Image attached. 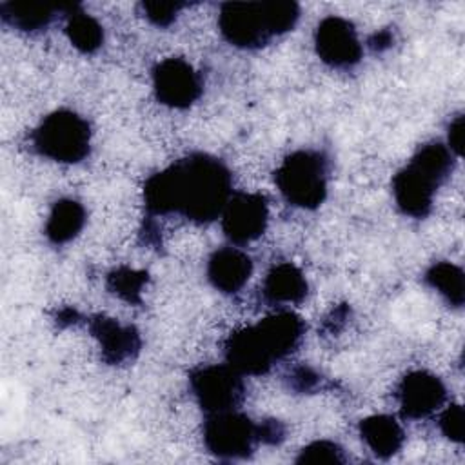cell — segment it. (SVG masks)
<instances>
[{
    "instance_id": "14",
    "label": "cell",
    "mask_w": 465,
    "mask_h": 465,
    "mask_svg": "<svg viewBox=\"0 0 465 465\" xmlns=\"http://www.w3.org/2000/svg\"><path fill=\"white\" fill-rule=\"evenodd\" d=\"M252 272V260L236 247H223L211 254L207 278L214 289L225 294L238 292Z\"/></svg>"
},
{
    "instance_id": "6",
    "label": "cell",
    "mask_w": 465,
    "mask_h": 465,
    "mask_svg": "<svg viewBox=\"0 0 465 465\" xmlns=\"http://www.w3.org/2000/svg\"><path fill=\"white\" fill-rule=\"evenodd\" d=\"M202 434L207 450L222 460H243L258 441L256 423L236 409L207 414Z\"/></svg>"
},
{
    "instance_id": "20",
    "label": "cell",
    "mask_w": 465,
    "mask_h": 465,
    "mask_svg": "<svg viewBox=\"0 0 465 465\" xmlns=\"http://www.w3.org/2000/svg\"><path fill=\"white\" fill-rule=\"evenodd\" d=\"M67 15V24H65V33L71 40V44L80 51V53H94L100 49L104 42V29L98 24L96 18L91 15L84 13L78 4H71Z\"/></svg>"
},
{
    "instance_id": "8",
    "label": "cell",
    "mask_w": 465,
    "mask_h": 465,
    "mask_svg": "<svg viewBox=\"0 0 465 465\" xmlns=\"http://www.w3.org/2000/svg\"><path fill=\"white\" fill-rule=\"evenodd\" d=\"M269 222L267 198L260 193H236L222 211V229L229 242L245 245L258 240Z\"/></svg>"
},
{
    "instance_id": "11",
    "label": "cell",
    "mask_w": 465,
    "mask_h": 465,
    "mask_svg": "<svg viewBox=\"0 0 465 465\" xmlns=\"http://www.w3.org/2000/svg\"><path fill=\"white\" fill-rule=\"evenodd\" d=\"M447 391L443 381L427 371L409 372L398 387L400 411L405 418L412 420L432 414L443 405Z\"/></svg>"
},
{
    "instance_id": "25",
    "label": "cell",
    "mask_w": 465,
    "mask_h": 465,
    "mask_svg": "<svg viewBox=\"0 0 465 465\" xmlns=\"http://www.w3.org/2000/svg\"><path fill=\"white\" fill-rule=\"evenodd\" d=\"M440 429L445 438L450 441L461 443L463 441V409L458 403L449 405L441 418H440Z\"/></svg>"
},
{
    "instance_id": "28",
    "label": "cell",
    "mask_w": 465,
    "mask_h": 465,
    "mask_svg": "<svg viewBox=\"0 0 465 465\" xmlns=\"http://www.w3.org/2000/svg\"><path fill=\"white\" fill-rule=\"evenodd\" d=\"M463 129H465V118L460 114L456 116L449 125V151L456 156L463 151Z\"/></svg>"
},
{
    "instance_id": "17",
    "label": "cell",
    "mask_w": 465,
    "mask_h": 465,
    "mask_svg": "<svg viewBox=\"0 0 465 465\" xmlns=\"http://www.w3.org/2000/svg\"><path fill=\"white\" fill-rule=\"evenodd\" d=\"M360 436L367 447L381 460L394 456L403 441L405 434L401 425L387 414H374L360 421Z\"/></svg>"
},
{
    "instance_id": "23",
    "label": "cell",
    "mask_w": 465,
    "mask_h": 465,
    "mask_svg": "<svg viewBox=\"0 0 465 465\" xmlns=\"http://www.w3.org/2000/svg\"><path fill=\"white\" fill-rule=\"evenodd\" d=\"M345 461H347V458H345L343 449L331 440H316V441L305 445L296 458V463H314V465H318V463L338 465V463H345Z\"/></svg>"
},
{
    "instance_id": "29",
    "label": "cell",
    "mask_w": 465,
    "mask_h": 465,
    "mask_svg": "<svg viewBox=\"0 0 465 465\" xmlns=\"http://www.w3.org/2000/svg\"><path fill=\"white\" fill-rule=\"evenodd\" d=\"M367 44H369V47H371L372 51H383V49L391 47V44H392V33L387 31V29L376 31V33L369 38Z\"/></svg>"
},
{
    "instance_id": "19",
    "label": "cell",
    "mask_w": 465,
    "mask_h": 465,
    "mask_svg": "<svg viewBox=\"0 0 465 465\" xmlns=\"http://www.w3.org/2000/svg\"><path fill=\"white\" fill-rule=\"evenodd\" d=\"M67 4H44V2H4L0 13L4 22L20 31L44 29L56 11H65Z\"/></svg>"
},
{
    "instance_id": "1",
    "label": "cell",
    "mask_w": 465,
    "mask_h": 465,
    "mask_svg": "<svg viewBox=\"0 0 465 465\" xmlns=\"http://www.w3.org/2000/svg\"><path fill=\"white\" fill-rule=\"evenodd\" d=\"M231 194L232 174L229 167L203 153L176 160L149 176L143 185V203L149 216L178 213L198 225L222 216Z\"/></svg>"
},
{
    "instance_id": "10",
    "label": "cell",
    "mask_w": 465,
    "mask_h": 465,
    "mask_svg": "<svg viewBox=\"0 0 465 465\" xmlns=\"http://www.w3.org/2000/svg\"><path fill=\"white\" fill-rule=\"evenodd\" d=\"M314 45L320 60L336 69L352 67L361 58V44L356 29L341 16H327L318 24Z\"/></svg>"
},
{
    "instance_id": "26",
    "label": "cell",
    "mask_w": 465,
    "mask_h": 465,
    "mask_svg": "<svg viewBox=\"0 0 465 465\" xmlns=\"http://www.w3.org/2000/svg\"><path fill=\"white\" fill-rule=\"evenodd\" d=\"M320 380L322 378L311 367L300 365L291 372L289 385L298 392H311L320 385Z\"/></svg>"
},
{
    "instance_id": "13",
    "label": "cell",
    "mask_w": 465,
    "mask_h": 465,
    "mask_svg": "<svg viewBox=\"0 0 465 465\" xmlns=\"http://www.w3.org/2000/svg\"><path fill=\"white\" fill-rule=\"evenodd\" d=\"M223 349L227 365H231L240 374L262 376L269 372L274 363V358L269 354L254 325L229 334Z\"/></svg>"
},
{
    "instance_id": "16",
    "label": "cell",
    "mask_w": 465,
    "mask_h": 465,
    "mask_svg": "<svg viewBox=\"0 0 465 465\" xmlns=\"http://www.w3.org/2000/svg\"><path fill=\"white\" fill-rule=\"evenodd\" d=\"M262 292L272 305L300 303L307 296V280L296 265L283 262L269 271Z\"/></svg>"
},
{
    "instance_id": "18",
    "label": "cell",
    "mask_w": 465,
    "mask_h": 465,
    "mask_svg": "<svg viewBox=\"0 0 465 465\" xmlns=\"http://www.w3.org/2000/svg\"><path fill=\"white\" fill-rule=\"evenodd\" d=\"M85 223V209L80 202L71 198H62L54 202L47 223L45 236L51 243L62 245L78 236Z\"/></svg>"
},
{
    "instance_id": "5",
    "label": "cell",
    "mask_w": 465,
    "mask_h": 465,
    "mask_svg": "<svg viewBox=\"0 0 465 465\" xmlns=\"http://www.w3.org/2000/svg\"><path fill=\"white\" fill-rule=\"evenodd\" d=\"M35 151L53 162L78 163L91 149V127L87 120L69 109L47 114L31 133Z\"/></svg>"
},
{
    "instance_id": "4",
    "label": "cell",
    "mask_w": 465,
    "mask_h": 465,
    "mask_svg": "<svg viewBox=\"0 0 465 465\" xmlns=\"http://www.w3.org/2000/svg\"><path fill=\"white\" fill-rule=\"evenodd\" d=\"M282 196L294 207L316 209L327 196V158L320 151H296L274 173Z\"/></svg>"
},
{
    "instance_id": "12",
    "label": "cell",
    "mask_w": 465,
    "mask_h": 465,
    "mask_svg": "<svg viewBox=\"0 0 465 465\" xmlns=\"http://www.w3.org/2000/svg\"><path fill=\"white\" fill-rule=\"evenodd\" d=\"M91 334L98 340L102 360L109 365L133 361L140 349L142 338L133 325H122L107 316H94L89 323Z\"/></svg>"
},
{
    "instance_id": "30",
    "label": "cell",
    "mask_w": 465,
    "mask_h": 465,
    "mask_svg": "<svg viewBox=\"0 0 465 465\" xmlns=\"http://www.w3.org/2000/svg\"><path fill=\"white\" fill-rule=\"evenodd\" d=\"M142 238H145V243L153 245V247H162V240L158 234V227L154 222H147L143 231H142Z\"/></svg>"
},
{
    "instance_id": "27",
    "label": "cell",
    "mask_w": 465,
    "mask_h": 465,
    "mask_svg": "<svg viewBox=\"0 0 465 465\" xmlns=\"http://www.w3.org/2000/svg\"><path fill=\"white\" fill-rule=\"evenodd\" d=\"M258 441L267 445H278L285 438V425L280 420H263L256 425Z\"/></svg>"
},
{
    "instance_id": "3",
    "label": "cell",
    "mask_w": 465,
    "mask_h": 465,
    "mask_svg": "<svg viewBox=\"0 0 465 465\" xmlns=\"http://www.w3.org/2000/svg\"><path fill=\"white\" fill-rule=\"evenodd\" d=\"M452 163L447 145L440 142L421 145L392 178V194L400 211L412 218H425L432 209L434 193L449 178Z\"/></svg>"
},
{
    "instance_id": "24",
    "label": "cell",
    "mask_w": 465,
    "mask_h": 465,
    "mask_svg": "<svg viewBox=\"0 0 465 465\" xmlns=\"http://www.w3.org/2000/svg\"><path fill=\"white\" fill-rule=\"evenodd\" d=\"M142 11H143V16L158 25V27H167L171 25L174 20H176V15L182 7H185V4L182 2H142L140 4Z\"/></svg>"
},
{
    "instance_id": "2",
    "label": "cell",
    "mask_w": 465,
    "mask_h": 465,
    "mask_svg": "<svg viewBox=\"0 0 465 465\" xmlns=\"http://www.w3.org/2000/svg\"><path fill=\"white\" fill-rule=\"evenodd\" d=\"M300 18V5L291 0L225 2L220 7L222 36L240 49H258L271 38L291 31Z\"/></svg>"
},
{
    "instance_id": "9",
    "label": "cell",
    "mask_w": 465,
    "mask_h": 465,
    "mask_svg": "<svg viewBox=\"0 0 465 465\" xmlns=\"http://www.w3.org/2000/svg\"><path fill=\"white\" fill-rule=\"evenodd\" d=\"M153 89L160 104L173 109H187L200 98L203 84L189 62L173 56L153 69Z\"/></svg>"
},
{
    "instance_id": "15",
    "label": "cell",
    "mask_w": 465,
    "mask_h": 465,
    "mask_svg": "<svg viewBox=\"0 0 465 465\" xmlns=\"http://www.w3.org/2000/svg\"><path fill=\"white\" fill-rule=\"evenodd\" d=\"M254 327L274 361L291 354L302 341L305 331L303 320L291 311L265 316Z\"/></svg>"
},
{
    "instance_id": "7",
    "label": "cell",
    "mask_w": 465,
    "mask_h": 465,
    "mask_svg": "<svg viewBox=\"0 0 465 465\" xmlns=\"http://www.w3.org/2000/svg\"><path fill=\"white\" fill-rule=\"evenodd\" d=\"M189 385L200 407L211 412L232 411L245 398L242 374L231 365H205L189 374Z\"/></svg>"
},
{
    "instance_id": "22",
    "label": "cell",
    "mask_w": 465,
    "mask_h": 465,
    "mask_svg": "<svg viewBox=\"0 0 465 465\" xmlns=\"http://www.w3.org/2000/svg\"><path fill=\"white\" fill-rule=\"evenodd\" d=\"M149 282L147 271L131 267H118L107 276V289L127 303L142 302V289Z\"/></svg>"
},
{
    "instance_id": "21",
    "label": "cell",
    "mask_w": 465,
    "mask_h": 465,
    "mask_svg": "<svg viewBox=\"0 0 465 465\" xmlns=\"http://www.w3.org/2000/svg\"><path fill=\"white\" fill-rule=\"evenodd\" d=\"M425 282L436 289L450 305L461 307L465 302L463 271L450 262H438L425 272Z\"/></svg>"
}]
</instances>
